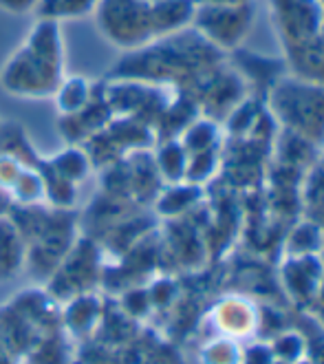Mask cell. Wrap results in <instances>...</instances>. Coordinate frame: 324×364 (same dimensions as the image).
<instances>
[{
  "instance_id": "3957f363",
  "label": "cell",
  "mask_w": 324,
  "mask_h": 364,
  "mask_svg": "<svg viewBox=\"0 0 324 364\" xmlns=\"http://www.w3.org/2000/svg\"><path fill=\"white\" fill-rule=\"evenodd\" d=\"M93 243L89 239H82L71 252H67V256L58 263L60 267L53 269V278H51V294L58 298H71L77 294L89 291L84 287V283L95 281L99 263L95 250H91Z\"/></svg>"
},
{
  "instance_id": "30bf717a",
  "label": "cell",
  "mask_w": 324,
  "mask_h": 364,
  "mask_svg": "<svg viewBox=\"0 0 324 364\" xmlns=\"http://www.w3.org/2000/svg\"><path fill=\"white\" fill-rule=\"evenodd\" d=\"M40 0H0V9L9 14H29L36 11Z\"/></svg>"
},
{
  "instance_id": "5b68a950",
  "label": "cell",
  "mask_w": 324,
  "mask_h": 364,
  "mask_svg": "<svg viewBox=\"0 0 324 364\" xmlns=\"http://www.w3.org/2000/svg\"><path fill=\"white\" fill-rule=\"evenodd\" d=\"M53 100L58 106V113L62 117L75 115L93 100V84L82 75L62 77V82L58 84V89L53 93Z\"/></svg>"
},
{
  "instance_id": "8992f818",
  "label": "cell",
  "mask_w": 324,
  "mask_h": 364,
  "mask_svg": "<svg viewBox=\"0 0 324 364\" xmlns=\"http://www.w3.org/2000/svg\"><path fill=\"white\" fill-rule=\"evenodd\" d=\"M23 259H25L23 232L18 230L16 223L0 219V278L14 276L23 267Z\"/></svg>"
},
{
  "instance_id": "7a4b0ae2",
  "label": "cell",
  "mask_w": 324,
  "mask_h": 364,
  "mask_svg": "<svg viewBox=\"0 0 324 364\" xmlns=\"http://www.w3.org/2000/svg\"><path fill=\"white\" fill-rule=\"evenodd\" d=\"M97 25L117 47H135L153 33L150 0H99Z\"/></svg>"
},
{
  "instance_id": "277c9868",
  "label": "cell",
  "mask_w": 324,
  "mask_h": 364,
  "mask_svg": "<svg viewBox=\"0 0 324 364\" xmlns=\"http://www.w3.org/2000/svg\"><path fill=\"white\" fill-rule=\"evenodd\" d=\"M64 327L73 338H89L102 323V303L91 291L73 296L64 309Z\"/></svg>"
},
{
  "instance_id": "9c48e42d",
  "label": "cell",
  "mask_w": 324,
  "mask_h": 364,
  "mask_svg": "<svg viewBox=\"0 0 324 364\" xmlns=\"http://www.w3.org/2000/svg\"><path fill=\"white\" fill-rule=\"evenodd\" d=\"M11 199H16L23 205H36L38 201L45 199V179L40 175L38 166H27L20 177L16 179V183L11 186Z\"/></svg>"
},
{
  "instance_id": "8fae6325",
  "label": "cell",
  "mask_w": 324,
  "mask_h": 364,
  "mask_svg": "<svg viewBox=\"0 0 324 364\" xmlns=\"http://www.w3.org/2000/svg\"><path fill=\"white\" fill-rule=\"evenodd\" d=\"M0 364H18V362H16V355L7 349V345L3 342V338H0Z\"/></svg>"
},
{
  "instance_id": "ba28073f",
  "label": "cell",
  "mask_w": 324,
  "mask_h": 364,
  "mask_svg": "<svg viewBox=\"0 0 324 364\" xmlns=\"http://www.w3.org/2000/svg\"><path fill=\"white\" fill-rule=\"evenodd\" d=\"M99 0H40L36 7V16L45 20H77L86 18L89 14H95Z\"/></svg>"
},
{
  "instance_id": "52a82bcc",
  "label": "cell",
  "mask_w": 324,
  "mask_h": 364,
  "mask_svg": "<svg viewBox=\"0 0 324 364\" xmlns=\"http://www.w3.org/2000/svg\"><path fill=\"white\" fill-rule=\"evenodd\" d=\"M45 164L53 170L55 175H60L62 179H67L71 183L84 181L86 175H89V170H91V157L86 155L84 151H80V148H75V146L64 148L62 153L53 155Z\"/></svg>"
},
{
  "instance_id": "6da1fadb",
  "label": "cell",
  "mask_w": 324,
  "mask_h": 364,
  "mask_svg": "<svg viewBox=\"0 0 324 364\" xmlns=\"http://www.w3.org/2000/svg\"><path fill=\"white\" fill-rule=\"evenodd\" d=\"M64 45L60 23L38 18L23 47L0 69V84L18 97H51L62 82Z\"/></svg>"
}]
</instances>
